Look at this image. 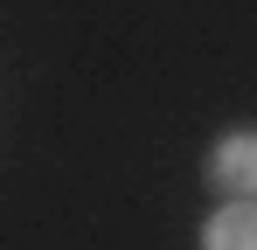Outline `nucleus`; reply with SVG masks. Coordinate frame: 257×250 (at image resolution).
Segmentation results:
<instances>
[{"mask_svg": "<svg viewBox=\"0 0 257 250\" xmlns=\"http://www.w3.org/2000/svg\"><path fill=\"white\" fill-rule=\"evenodd\" d=\"M209 181L229 202H257V132H229L209 153Z\"/></svg>", "mask_w": 257, "mask_h": 250, "instance_id": "f257e3e1", "label": "nucleus"}, {"mask_svg": "<svg viewBox=\"0 0 257 250\" xmlns=\"http://www.w3.org/2000/svg\"><path fill=\"white\" fill-rule=\"evenodd\" d=\"M202 250H257V202H229V208H215Z\"/></svg>", "mask_w": 257, "mask_h": 250, "instance_id": "f03ea898", "label": "nucleus"}]
</instances>
